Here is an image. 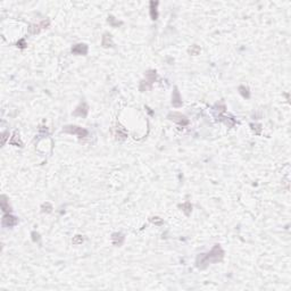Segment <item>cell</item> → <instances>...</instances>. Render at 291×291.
I'll use <instances>...</instances> for the list:
<instances>
[{"mask_svg": "<svg viewBox=\"0 0 291 291\" xmlns=\"http://www.w3.org/2000/svg\"><path fill=\"white\" fill-rule=\"evenodd\" d=\"M223 255H224V252H223L222 248L220 247L218 245H216L213 249H211V251L208 254V255H200L199 257H198V259H200V264H198V266H201V264H208V263H216L218 262V260H221L223 258Z\"/></svg>", "mask_w": 291, "mask_h": 291, "instance_id": "cell-1", "label": "cell"}, {"mask_svg": "<svg viewBox=\"0 0 291 291\" xmlns=\"http://www.w3.org/2000/svg\"><path fill=\"white\" fill-rule=\"evenodd\" d=\"M64 132H67V133H72V134H77L79 138H84L88 135V131L82 129V127H79V126L75 125H69V126H65L63 129Z\"/></svg>", "mask_w": 291, "mask_h": 291, "instance_id": "cell-2", "label": "cell"}, {"mask_svg": "<svg viewBox=\"0 0 291 291\" xmlns=\"http://www.w3.org/2000/svg\"><path fill=\"white\" fill-rule=\"evenodd\" d=\"M168 117H170L172 121H174V122H176V123H180V124H182V125L188 124V120H187V117H185V116H183V115H181V114H179V113H173V114H171Z\"/></svg>", "mask_w": 291, "mask_h": 291, "instance_id": "cell-3", "label": "cell"}, {"mask_svg": "<svg viewBox=\"0 0 291 291\" xmlns=\"http://www.w3.org/2000/svg\"><path fill=\"white\" fill-rule=\"evenodd\" d=\"M48 25H49V21H43V22H41V23L38 24V25H31V28H30V32H31L32 34L39 33L41 29H45V28H46V26H48Z\"/></svg>", "mask_w": 291, "mask_h": 291, "instance_id": "cell-4", "label": "cell"}, {"mask_svg": "<svg viewBox=\"0 0 291 291\" xmlns=\"http://www.w3.org/2000/svg\"><path fill=\"white\" fill-rule=\"evenodd\" d=\"M72 52L76 54V55H86V52H88V47L86 45H76L72 49Z\"/></svg>", "mask_w": 291, "mask_h": 291, "instance_id": "cell-5", "label": "cell"}, {"mask_svg": "<svg viewBox=\"0 0 291 291\" xmlns=\"http://www.w3.org/2000/svg\"><path fill=\"white\" fill-rule=\"evenodd\" d=\"M2 223H4V225H6V226H13V225H15V224L17 223V218L14 216L6 215V216H4Z\"/></svg>", "mask_w": 291, "mask_h": 291, "instance_id": "cell-6", "label": "cell"}, {"mask_svg": "<svg viewBox=\"0 0 291 291\" xmlns=\"http://www.w3.org/2000/svg\"><path fill=\"white\" fill-rule=\"evenodd\" d=\"M86 113H88V106H86V103H82L81 106H79L77 107V109L74 112V115H80V116H86Z\"/></svg>", "mask_w": 291, "mask_h": 291, "instance_id": "cell-7", "label": "cell"}, {"mask_svg": "<svg viewBox=\"0 0 291 291\" xmlns=\"http://www.w3.org/2000/svg\"><path fill=\"white\" fill-rule=\"evenodd\" d=\"M172 103H173V106H175V107H180V106L182 105V100H181L180 95H179V92H177L176 89H175L174 95H173V100H172Z\"/></svg>", "mask_w": 291, "mask_h": 291, "instance_id": "cell-8", "label": "cell"}, {"mask_svg": "<svg viewBox=\"0 0 291 291\" xmlns=\"http://www.w3.org/2000/svg\"><path fill=\"white\" fill-rule=\"evenodd\" d=\"M123 240H124V237H123V235H122L121 233H115V234H113V242H114V245H116V246L122 245Z\"/></svg>", "mask_w": 291, "mask_h": 291, "instance_id": "cell-9", "label": "cell"}, {"mask_svg": "<svg viewBox=\"0 0 291 291\" xmlns=\"http://www.w3.org/2000/svg\"><path fill=\"white\" fill-rule=\"evenodd\" d=\"M113 45V42H112V38H110V34H106L103 36V47H110Z\"/></svg>", "mask_w": 291, "mask_h": 291, "instance_id": "cell-10", "label": "cell"}, {"mask_svg": "<svg viewBox=\"0 0 291 291\" xmlns=\"http://www.w3.org/2000/svg\"><path fill=\"white\" fill-rule=\"evenodd\" d=\"M146 76L148 77L149 83H151V82H154L155 79H156V72H154V71H149L148 73L146 74Z\"/></svg>", "mask_w": 291, "mask_h": 291, "instance_id": "cell-11", "label": "cell"}, {"mask_svg": "<svg viewBox=\"0 0 291 291\" xmlns=\"http://www.w3.org/2000/svg\"><path fill=\"white\" fill-rule=\"evenodd\" d=\"M180 207L183 208V211H185L187 215H189V213H190V211H191V205H190V202H185V204H183V205L180 206Z\"/></svg>", "mask_w": 291, "mask_h": 291, "instance_id": "cell-12", "label": "cell"}, {"mask_svg": "<svg viewBox=\"0 0 291 291\" xmlns=\"http://www.w3.org/2000/svg\"><path fill=\"white\" fill-rule=\"evenodd\" d=\"M239 90H240V92L242 93V96L243 97H249V92H248V88H245V86H240L239 88Z\"/></svg>", "mask_w": 291, "mask_h": 291, "instance_id": "cell-13", "label": "cell"}, {"mask_svg": "<svg viewBox=\"0 0 291 291\" xmlns=\"http://www.w3.org/2000/svg\"><path fill=\"white\" fill-rule=\"evenodd\" d=\"M151 17L153 19L157 18V10H156V7L154 8V2H151Z\"/></svg>", "mask_w": 291, "mask_h": 291, "instance_id": "cell-14", "label": "cell"}, {"mask_svg": "<svg viewBox=\"0 0 291 291\" xmlns=\"http://www.w3.org/2000/svg\"><path fill=\"white\" fill-rule=\"evenodd\" d=\"M199 51H200L199 47H197V46H194L190 50H189V52L192 54V55H197V54H199Z\"/></svg>", "mask_w": 291, "mask_h": 291, "instance_id": "cell-15", "label": "cell"}, {"mask_svg": "<svg viewBox=\"0 0 291 291\" xmlns=\"http://www.w3.org/2000/svg\"><path fill=\"white\" fill-rule=\"evenodd\" d=\"M82 241H83L82 237H81V235H76V238H75V239H73V243H75V245H79V243H82Z\"/></svg>", "mask_w": 291, "mask_h": 291, "instance_id": "cell-16", "label": "cell"}, {"mask_svg": "<svg viewBox=\"0 0 291 291\" xmlns=\"http://www.w3.org/2000/svg\"><path fill=\"white\" fill-rule=\"evenodd\" d=\"M151 222L156 223V224H162V220H159L158 217H154V218H151Z\"/></svg>", "mask_w": 291, "mask_h": 291, "instance_id": "cell-17", "label": "cell"}]
</instances>
